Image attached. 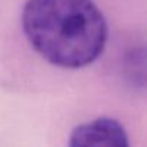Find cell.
<instances>
[{
	"label": "cell",
	"mask_w": 147,
	"mask_h": 147,
	"mask_svg": "<svg viewBox=\"0 0 147 147\" xmlns=\"http://www.w3.org/2000/svg\"><path fill=\"white\" fill-rule=\"evenodd\" d=\"M68 147H128V138L117 120L101 117L78 125Z\"/></svg>",
	"instance_id": "obj_2"
},
{
	"label": "cell",
	"mask_w": 147,
	"mask_h": 147,
	"mask_svg": "<svg viewBox=\"0 0 147 147\" xmlns=\"http://www.w3.org/2000/svg\"><path fill=\"white\" fill-rule=\"evenodd\" d=\"M22 28L32 48L59 68L92 63L107 42V22L92 0H28Z\"/></svg>",
	"instance_id": "obj_1"
}]
</instances>
